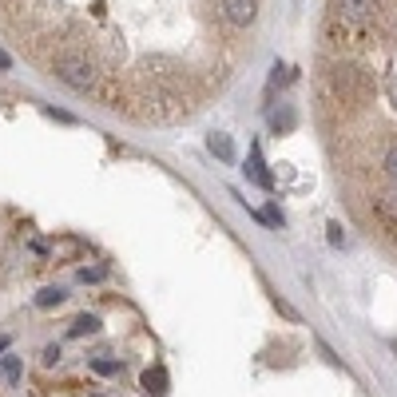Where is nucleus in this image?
<instances>
[{"label":"nucleus","mask_w":397,"mask_h":397,"mask_svg":"<svg viewBox=\"0 0 397 397\" xmlns=\"http://www.w3.org/2000/svg\"><path fill=\"white\" fill-rule=\"evenodd\" d=\"M72 255H79V242H76V238H64V242H56V258H72Z\"/></svg>","instance_id":"obj_16"},{"label":"nucleus","mask_w":397,"mask_h":397,"mask_svg":"<svg viewBox=\"0 0 397 397\" xmlns=\"http://www.w3.org/2000/svg\"><path fill=\"white\" fill-rule=\"evenodd\" d=\"M369 203H374V218H377V227L389 230V235H397V198H393V195H374Z\"/></svg>","instance_id":"obj_6"},{"label":"nucleus","mask_w":397,"mask_h":397,"mask_svg":"<svg viewBox=\"0 0 397 397\" xmlns=\"http://www.w3.org/2000/svg\"><path fill=\"white\" fill-rule=\"evenodd\" d=\"M143 389H147L151 397H163V393H167V369H163V366H151L147 374H143Z\"/></svg>","instance_id":"obj_8"},{"label":"nucleus","mask_w":397,"mask_h":397,"mask_svg":"<svg viewBox=\"0 0 397 397\" xmlns=\"http://www.w3.org/2000/svg\"><path fill=\"white\" fill-rule=\"evenodd\" d=\"M330 16L354 28H369L381 16V0H330Z\"/></svg>","instance_id":"obj_3"},{"label":"nucleus","mask_w":397,"mask_h":397,"mask_svg":"<svg viewBox=\"0 0 397 397\" xmlns=\"http://www.w3.org/2000/svg\"><path fill=\"white\" fill-rule=\"evenodd\" d=\"M9 64H12V60H9V56H4V52H0V72L9 68Z\"/></svg>","instance_id":"obj_20"},{"label":"nucleus","mask_w":397,"mask_h":397,"mask_svg":"<svg viewBox=\"0 0 397 397\" xmlns=\"http://www.w3.org/2000/svg\"><path fill=\"white\" fill-rule=\"evenodd\" d=\"M0 374H4V381H9V386H16L20 381V357H4V362H0Z\"/></svg>","instance_id":"obj_12"},{"label":"nucleus","mask_w":397,"mask_h":397,"mask_svg":"<svg viewBox=\"0 0 397 397\" xmlns=\"http://www.w3.org/2000/svg\"><path fill=\"white\" fill-rule=\"evenodd\" d=\"M52 72H56L68 88H76V91H96L99 88V79L108 76V68L99 64V56L96 52H88V48H68V52H56L52 56Z\"/></svg>","instance_id":"obj_1"},{"label":"nucleus","mask_w":397,"mask_h":397,"mask_svg":"<svg viewBox=\"0 0 397 397\" xmlns=\"http://www.w3.org/2000/svg\"><path fill=\"white\" fill-rule=\"evenodd\" d=\"M96 330H99V318L96 314H79L76 322L68 326V334L72 337H84V334H96Z\"/></svg>","instance_id":"obj_10"},{"label":"nucleus","mask_w":397,"mask_h":397,"mask_svg":"<svg viewBox=\"0 0 397 397\" xmlns=\"http://www.w3.org/2000/svg\"><path fill=\"white\" fill-rule=\"evenodd\" d=\"M374 91V76L357 64H346V60H334L326 68V96L334 104H362V99Z\"/></svg>","instance_id":"obj_2"},{"label":"nucleus","mask_w":397,"mask_h":397,"mask_svg":"<svg viewBox=\"0 0 397 397\" xmlns=\"http://www.w3.org/2000/svg\"><path fill=\"white\" fill-rule=\"evenodd\" d=\"M207 147H211V155L223 159V163H230V159H235V143H230V139L223 135V131H215V135L207 139Z\"/></svg>","instance_id":"obj_9"},{"label":"nucleus","mask_w":397,"mask_h":397,"mask_svg":"<svg viewBox=\"0 0 397 397\" xmlns=\"http://www.w3.org/2000/svg\"><path fill=\"white\" fill-rule=\"evenodd\" d=\"M79 278H84V282H104V278H108V267H84Z\"/></svg>","instance_id":"obj_15"},{"label":"nucleus","mask_w":397,"mask_h":397,"mask_svg":"<svg viewBox=\"0 0 397 397\" xmlns=\"http://www.w3.org/2000/svg\"><path fill=\"white\" fill-rule=\"evenodd\" d=\"M91 369H96V374H119V362H108V357H99V362H91Z\"/></svg>","instance_id":"obj_17"},{"label":"nucleus","mask_w":397,"mask_h":397,"mask_svg":"<svg viewBox=\"0 0 397 397\" xmlns=\"http://www.w3.org/2000/svg\"><path fill=\"white\" fill-rule=\"evenodd\" d=\"M381 167H386V175L397 183V143H389V147H386V155H381Z\"/></svg>","instance_id":"obj_13"},{"label":"nucleus","mask_w":397,"mask_h":397,"mask_svg":"<svg viewBox=\"0 0 397 397\" xmlns=\"http://www.w3.org/2000/svg\"><path fill=\"white\" fill-rule=\"evenodd\" d=\"M242 171H247V179H250V183H258V187H267V191L274 187V179H270V171L262 167V155H258V147L250 151V163H247Z\"/></svg>","instance_id":"obj_7"},{"label":"nucleus","mask_w":397,"mask_h":397,"mask_svg":"<svg viewBox=\"0 0 397 397\" xmlns=\"http://www.w3.org/2000/svg\"><path fill=\"white\" fill-rule=\"evenodd\" d=\"M326 238H330V247H346V230H342V223H330Z\"/></svg>","instance_id":"obj_14"},{"label":"nucleus","mask_w":397,"mask_h":397,"mask_svg":"<svg viewBox=\"0 0 397 397\" xmlns=\"http://www.w3.org/2000/svg\"><path fill=\"white\" fill-rule=\"evenodd\" d=\"M270 123H274V131H290V128H294V116H290V111H282V116H274Z\"/></svg>","instance_id":"obj_18"},{"label":"nucleus","mask_w":397,"mask_h":397,"mask_svg":"<svg viewBox=\"0 0 397 397\" xmlns=\"http://www.w3.org/2000/svg\"><path fill=\"white\" fill-rule=\"evenodd\" d=\"M91 96H96L99 104H104V108H116V111H119V108H128V104H131V99H128V88L119 84V76H116V72H108V76L99 79V88L91 91Z\"/></svg>","instance_id":"obj_5"},{"label":"nucleus","mask_w":397,"mask_h":397,"mask_svg":"<svg viewBox=\"0 0 397 397\" xmlns=\"http://www.w3.org/2000/svg\"><path fill=\"white\" fill-rule=\"evenodd\" d=\"M60 302H64V290H60V286H48V290H40V294H36L40 310H52V306H60Z\"/></svg>","instance_id":"obj_11"},{"label":"nucleus","mask_w":397,"mask_h":397,"mask_svg":"<svg viewBox=\"0 0 397 397\" xmlns=\"http://www.w3.org/2000/svg\"><path fill=\"white\" fill-rule=\"evenodd\" d=\"M218 12H223L227 24L247 28V24H255V16H258V0H218Z\"/></svg>","instance_id":"obj_4"},{"label":"nucleus","mask_w":397,"mask_h":397,"mask_svg":"<svg viewBox=\"0 0 397 397\" xmlns=\"http://www.w3.org/2000/svg\"><path fill=\"white\" fill-rule=\"evenodd\" d=\"M0 350H9V337H0Z\"/></svg>","instance_id":"obj_21"},{"label":"nucleus","mask_w":397,"mask_h":397,"mask_svg":"<svg viewBox=\"0 0 397 397\" xmlns=\"http://www.w3.org/2000/svg\"><path fill=\"white\" fill-rule=\"evenodd\" d=\"M44 362H48V366H56V362H60V346H48V350H44Z\"/></svg>","instance_id":"obj_19"}]
</instances>
